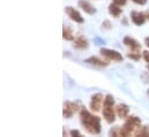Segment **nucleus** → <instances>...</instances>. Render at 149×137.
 I'll return each instance as SVG.
<instances>
[{
    "label": "nucleus",
    "mask_w": 149,
    "mask_h": 137,
    "mask_svg": "<svg viewBox=\"0 0 149 137\" xmlns=\"http://www.w3.org/2000/svg\"><path fill=\"white\" fill-rule=\"evenodd\" d=\"M121 23H124L125 26H127V20H126V19H123V20H121Z\"/></svg>",
    "instance_id": "obj_26"
},
{
    "label": "nucleus",
    "mask_w": 149,
    "mask_h": 137,
    "mask_svg": "<svg viewBox=\"0 0 149 137\" xmlns=\"http://www.w3.org/2000/svg\"><path fill=\"white\" fill-rule=\"evenodd\" d=\"M102 28H103V29H105V30H107V29H108V30H109V29H111V22H110V21H108V20H107V21H104V22L102 23Z\"/></svg>",
    "instance_id": "obj_20"
},
{
    "label": "nucleus",
    "mask_w": 149,
    "mask_h": 137,
    "mask_svg": "<svg viewBox=\"0 0 149 137\" xmlns=\"http://www.w3.org/2000/svg\"><path fill=\"white\" fill-rule=\"evenodd\" d=\"M124 44H125L127 47L131 48V52H140V50H141V44H140L136 39L132 38V37H130V36H126V37L124 38Z\"/></svg>",
    "instance_id": "obj_9"
},
{
    "label": "nucleus",
    "mask_w": 149,
    "mask_h": 137,
    "mask_svg": "<svg viewBox=\"0 0 149 137\" xmlns=\"http://www.w3.org/2000/svg\"><path fill=\"white\" fill-rule=\"evenodd\" d=\"M84 62H87L89 65H93V66H97V67H108L109 66V62L108 61L102 60V59H100L97 57H90V58L86 59Z\"/></svg>",
    "instance_id": "obj_13"
},
{
    "label": "nucleus",
    "mask_w": 149,
    "mask_h": 137,
    "mask_svg": "<svg viewBox=\"0 0 149 137\" xmlns=\"http://www.w3.org/2000/svg\"><path fill=\"white\" fill-rule=\"evenodd\" d=\"M127 57L134 61H138V60H140L141 54H140V52H130V53H127Z\"/></svg>",
    "instance_id": "obj_18"
},
{
    "label": "nucleus",
    "mask_w": 149,
    "mask_h": 137,
    "mask_svg": "<svg viewBox=\"0 0 149 137\" xmlns=\"http://www.w3.org/2000/svg\"><path fill=\"white\" fill-rule=\"evenodd\" d=\"M109 13H110V15L113 16V17H119L120 15H121V13H123V9L120 8V6L119 5H117V3H114V2H112L109 5Z\"/></svg>",
    "instance_id": "obj_14"
},
{
    "label": "nucleus",
    "mask_w": 149,
    "mask_h": 137,
    "mask_svg": "<svg viewBox=\"0 0 149 137\" xmlns=\"http://www.w3.org/2000/svg\"><path fill=\"white\" fill-rule=\"evenodd\" d=\"M65 12H66L67 16H68L72 21H74L76 23H83V22H84L83 16H82L75 8H73L72 6H67V7L65 8Z\"/></svg>",
    "instance_id": "obj_6"
},
{
    "label": "nucleus",
    "mask_w": 149,
    "mask_h": 137,
    "mask_svg": "<svg viewBox=\"0 0 149 137\" xmlns=\"http://www.w3.org/2000/svg\"><path fill=\"white\" fill-rule=\"evenodd\" d=\"M135 136H141V137H149V126L146 125L143 127H140L135 133H134Z\"/></svg>",
    "instance_id": "obj_15"
},
{
    "label": "nucleus",
    "mask_w": 149,
    "mask_h": 137,
    "mask_svg": "<svg viewBox=\"0 0 149 137\" xmlns=\"http://www.w3.org/2000/svg\"><path fill=\"white\" fill-rule=\"evenodd\" d=\"M147 69H148V71H149V64H148V66H147Z\"/></svg>",
    "instance_id": "obj_28"
},
{
    "label": "nucleus",
    "mask_w": 149,
    "mask_h": 137,
    "mask_svg": "<svg viewBox=\"0 0 149 137\" xmlns=\"http://www.w3.org/2000/svg\"><path fill=\"white\" fill-rule=\"evenodd\" d=\"M63 37H64V39H66V40H74V35L72 33V30L68 28V27H64L63 28Z\"/></svg>",
    "instance_id": "obj_16"
},
{
    "label": "nucleus",
    "mask_w": 149,
    "mask_h": 137,
    "mask_svg": "<svg viewBox=\"0 0 149 137\" xmlns=\"http://www.w3.org/2000/svg\"><path fill=\"white\" fill-rule=\"evenodd\" d=\"M142 57H143V59H145V61L149 64V51H143L142 52Z\"/></svg>",
    "instance_id": "obj_22"
},
{
    "label": "nucleus",
    "mask_w": 149,
    "mask_h": 137,
    "mask_svg": "<svg viewBox=\"0 0 149 137\" xmlns=\"http://www.w3.org/2000/svg\"><path fill=\"white\" fill-rule=\"evenodd\" d=\"M77 5H79V7H80L86 14H89V15L96 14V8H95L88 0H79Z\"/></svg>",
    "instance_id": "obj_10"
},
{
    "label": "nucleus",
    "mask_w": 149,
    "mask_h": 137,
    "mask_svg": "<svg viewBox=\"0 0 149 137\" xmlns=\"http://www.w3.org/2000/svg\"><path fill=\"white\" fill-rule=\"evenodd\" d=\"M70 135H71V136H77V137L82 136V135H81V133H80L77 129H73V130H71V131H70Z\"/></svg>",
    "instance_id": "obj_21"
},
{
    "label": "nucleus",
    "mask_w": 149,
    "mask_h": 137,
    "mask_svg": "<svg viewBox=\"0 0 149 137\" xmlns=\"http://www.w3.org/2000/svg\"><path fill=\"white\" fill-rule=\"evenodd\" d=\"M145 45L149 48V37H146V38H145Z\"/></svg>",
    "instance_id": "obj_25"
},
{
    "label": "nucleus",
    "mask_w": 149,
    "mask_h": 137,
    "mask_svg": "<svg viewBox=\"0 0 149 137\" xmlns=\"http://www.w3.org/2000/svg\"><path fill=\"white\" fill-rule=\"evenodd\" d=\"M110 136H120V127H114L109 131Z\"/></svg>",
    "instance_id": "obj_19"
},
{
    "label": "nucleus",
    "mask_w": 149,
    "mask_h": 137,
    "mask_svg": "<svg viewBox=\"0 0 149 137\" xmlns=\"http://www.w3.org/2000/svg\"><path fill=\"white\" fill-rule=\"evenodd\" d=\"M102 113H103L104 120H105L108 123L111 125V123H113V122L116 121V115H117V113H116V111L113 109V106H103Z\"/></svg>",
    "instance_id": "obj_7"
},
{
    "label": "nucleus",
    "mask_w": 149,
    "mask_h": 137,
    "mask_svg": "<svg viewBox=\"0 0 149 137\" xmlns=\"http://www.w3.org/2000/svg\"><path fill=\"white\" fill-rule=\"evenodd\" d=\"M101 55L104 57L108 60H111L114 62H121L124 60V57L116 50H111V48H101L100 51Z\"/></svg>",
    "instance_id": "obj_3"
},
{
    "label": "nucleus",
    "mask_w": 149,
    "mask_h": 137,
    "mask_svg": "<svg viewBox=\"0 0 149 137\" xmlns=\"http://www.w3.org/2000/svg\"><path fill=\"white\" fill-rule=\"evenodd\" d=\"M116 113H117L118 118L126 119L128 116V113H130V107L126 104H118L116 106Z\"/></svg>",
    "instance_id": "obj_11"
},
{
    "label": "nucleus",
    "mask_w": 149,
    "mask_h": 137,
    "mask_svg": "<svg viewBox=\"0 0 149 137\" xmlns=\"http://www.w3.org/2000/svg\"><path fill=\"white\" fill-rule=\"evenodd\" d=\"M134 3H136V5H141V6H143V5H146L147 3V0H132Z\"/></svg>",
    "instance_id": "obj_24"
},
{
    "label": "nucleus",
    "mask_w": 149,
    "mask_h": 137,
    "mask_svg": "<svg viewBox=\"0 0 149 137\" xmlns=\"http://www.w3.org/2000/svg\"><path fill=\"white\" fill-rule=\"evenodd\" d=\"M145 15H146V17H147V20L149 21V10H147V12H145Z\"/></svg>",
    "instance_id": "obj_27"
},
{
    "label": "nucleus",
    "mask_w": 149,
    "mask_h": 137,
    "mask_svg": "<svg viewBox=\"0 0 149 137\" xmlns=\"http://www.w3.org/2000/svg\"><path fill=\"white\" fill-rule=\"evenodd\" d=\"M130 16H131V20H132V22H133L135 26H138V27H140V26H143V24H145V22H146V20H147V17H146L145 13H141V12H136V10H133V12H131Z\"/></svg>",
    "instance_id": "obj_8"
},
{
    "label": "nucleus",
    "mask_w": 149,
    "mask_h": 137,
    "mask_svg": "<svg viewBox=\"0 0 149 137\" xmlns=\"http://www.w3.org/2000/svg\"><path fill=\"white\" fill-rule=\"evenodd\" d=\"M74 48H77V50H86L88 48L89 46V43H88V39L83 36H79L77 38L74 39V44H73Z\"/></svg>",
    "instance_id": "obj_12"
},
{
    "label": "nucleus",
    "mask_w": 149,
    "mask_h": 137,
    "mask_svg": "<svg viewBox=\"0 0 149 137\" xmlns=\"http://www.w3.org/2000/svg\"><path fill=\"white\" fill-rule=\"evenodd\" d=\"M79 109H80V107L76 103L65 102L64 103V108H63V115H64L65 119H71Z\"/></svg>",
    "instance_id": "obj_5"
},
{
    "label": "nucleus",
    "mask_w": 149,
    "mask_h": 137,
    "mask_svg": "<svg viewBox=\"0 0 149 137\" xmlns=\"http://www.w3.org/2000/svg\"><path fill=\"white\" fill-rule=\"evenodd\" d=\"M80 121L82 127L89 134L98 135L101 133V119L83 107L80 109Z\"/></svg>",
    "instance_id": "obj_1"
},
{
    "label": "nucleus",
    "mask_w": 149,
    "mask_h": 137,
    "mask_svg": "<svg viewBox=\"0 0 149 137\" xmlns=\"http://www.w3.org/2000/svg\"><path fill=\"white\" fill-rule=\"evenodd\" d=\"M148 97H149V89H148Z\"/></svg>",
    "instance_id": "obj_29"
},
{
    "label": "nucleus",
    "mask_w": 149,
    "mask_h": 137,
    "mask_svg": "<svg viewBox=\"0 0 149 137\" xmlns=\"http://www.w3.org/2000/svg\"><path fill=\"white\" fill-rule=\"evenodd\" d=\"M103 100L104 97L102 93H95L91 96L90 98V103H89V107L93 112H100L101 108L103 107Z\"/></svg>",
    "instance_id": "obj_4"
},
{
    "label": "nucleus",
    "mask_w": 149,
    "mask_h": 137,
    "mask_svg": "<svg viewBox=\"0 0 149 137\" xmlns=\"http://www.w3.org/2000/svg\"><path fill=\"white\" fill-rule=\"evenodd\" d=\"M140 127H141L140 118H138L135 115H130L126 118L124 126L120 127V136H130V135L134 134Z\"/></svg>",
    "instance_id": "obj_2"
},
{
    "label": "nucleus",
    "mask_w": 149,
    "mask_h": 137,
    "mask_svg": "<svg viewBox=\"0 0 149 137\" xmlns=\"http://www.w3.org/2000/svg\"><path fill=\"white\" fill-rule=\"evenodd\" d=\"M112 2H114V3L119 5V6H125L126 2H127V0H112Z\"/></svg>",
    "instance_id": "obj_23"
},
{
    "label": "nucleus",
    "mask_w": 149,
    "mask_h": 137,
    "mask_svg": "<svg viewBox=\"0 0 149 137\" xmlns=\"http://www.w3.org/2000/svg\"><path fill=\"white\" fill-rule=\"evenodd\" d=\"M103 106H114V98L112 95H107L104 97Z\"/></svg>",
    "instance_id": "obj_17"
}]
</instances>
